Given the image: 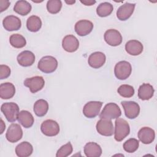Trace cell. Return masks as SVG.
<instances>
[{
    "mask_svg": "<svg viewBox=\"0 0 157 157\" xmlns=\"http://www.w3.org/2000/svg\"><path fill=\"white\" fill-rule=\"evenodd\" d=\"M139 142L136 139L131 138L123 144V149L128 153H134L139 148Z\"/></svg>",
    "mask_w": 157,
    "mask_h": 157,
    "instance_id": "4dcf8cb0",
    "label": "cell"
},
{
    "mask_svg": "<svg viewBox=\"0 0 157 157\" xmlns=\"http://www.w3.org/2000/svg\"><path fill=\"white\" fill-rule=\"evenodd\" d=\"M17 59L20 66L28 67L34 64L35 61V55L31 51L25 50L18 55Z\"/></svg>",
    "mask_w": 157,
    "mask_h": 157,
    "instance_id": "ac0fdd59",
    "label": "cell"
},
{
    "mask_svg": "<svg viewBox=\"0 0 157 157\" xmlns=\"http://www.w3.org/2000/svg\"><path fill=\"white\" fill-rule=\"evenodd\" d=\"M6 128V124H4L3 120L2 119H1V134H2L3 133V131Z\"/></svg>",
    "mask_w": 157,
    "mask_h": 157,
    "instance_id": "74e56055",
    "label": "cell"
},
{
    "mask_svg": "<svg viewBox=\"0 0 157 157\" xmlns=\"http://www.w3.org/2000/svg\"><path fill=\"white\" fill-rule=\"evenodd\" d=\"M33 151L32 145L28 142H22L15 148V153L19 157L29 156Z\"/></svg>",
    "mask_w": 157,
    "mask_h": 157,
    "instance_id": "d4e9b609",
    "label": "cell"
},
{
    "mask_svg": "<svg viewBox=\"0 0 157 157\" xmlns=\"http://www.w3.org/2000/svg\"><path fill=\"white\" fill-rule=\"evenodd\" d=\"M121 115V111L119 106L113 102L107 104L99 115L101 119L112 120L119 118Z\"/></svg>",
    "mask_w": 157,
    "mask_h": 157,
    "instance_id": "277c9868",
    "label": "cell"
},
{
    "mask_svg": "<svg viewBox=\"0 0 157 157\" xmlns=\"http://www.w3.org/2000/svg\"><path fill=\"white\" fill-rule=\"evenodd\" d=\"M42 21L36 15L30 16L26 21V27L31 32H37L41 28Z\"/></svg>",
    "mask_w": 157,
    "mask_h": 157,
    "instance_id": "83f0119b",
    "label": "cell"
},
{
    "mask_svg": "<svg viewBox=\"0 0 157 157\" xmlns=\"http://www.w3.org/2000/svg\"><path fill=\"white\" fill-rule=\"evenodd\" d=\"M131 72V65L126 61H121L117 63L115 66V75L119 80H126L130 76Z\"/></svg>",
    "mask_w": 157,
    "mask_h": 157,
    "instance_id": "5b68a950",
    "label": "cell"
},
{
    "mask_svg": "<svg viewBox=\"0 0 157 157\" xmlns=\"http://www.w3.org/2000/svg\"><path fill=\"white\" fill-rule=\"evenodd\" d=\"M154 88L152 85L149 83H143L138 90L139 98L143 101L150 99L154 94Z\"/></svg>",
    "mask_w": 157,
    "mask_h": 157,
    "instance_id": "603a6c76",
    "label": "cell"
},
{
    "mask_svg": "<svg viewBox=\"0 0 157 157\" xmlns=\"http://www.w3.org/2000/svg\"><path fill=\"white\" fill-rule=\"evenodd\" d=\"M45 85V80L41 76H34L31 78H27L24 81V85L29 88L32 93L41 90Z\"/></svg>",
    "mask_w": 157,
    "mask_h": 157,
    "instance_id": "52a82bcc",
    "label": "cell"
},
{
    "mask_svg": "<svg viewBox=\"0 0 157 157\" xmlns=\"http://www.w3.org/2000/svg\"><path fill=\"white\" fill-rule=\"evenodd\" d=\"M155 131L149 127L142 128L138 132V138L144 144H150L155 139Z\"/></svg>",
    "mask_w": 157,
    "mask_h": 157,
    "instance_id": "d6986e66",
    "label": "cell"
},
{
    "mask_svg": "<svg viewBox=\"0 0 157 157\" xmlns=\"http://www.w3.org/2000/svg\"><path fill=\"white\" fill-rule=\"evenodd\" d=\"M136 4L126 2L121 5L117 11V17L121 21L128 20L133 13Z\"/></svg>",
    "mask_w": 157,
    "mask_h": 157,
    "instance_id": "5bb4252c",
    "label": "cell"
},
{
    "mask_svg": "<svg viewBox=\"0 0 157 157\" xmlns=\"http://www.w3.org/2000/svg\"><path fill=\"white\" fill-rule=\"evenodd\" d=\"M118 93L123 98H131L134 94V89L132 86L129 85H121L117 90Z\"/></svg>",
    "mask_w": 157,
    "mask_h": 157,
    "instance_id": "d6a6232c",
    "label": "cell"
},
{
    "mask_svg": "<svg viewBox=\"0 0 157 157\" xmlns=\"http://www.w3.org/2000/svg\"><path fill=\"white\" fill-rule=\"evenodd\" d=\"M22 129L21 126L17 123H12L9 126L6 134L7 140L11 143L18 142L22 138Z\"/></svg>",
    "mask_w": 157,
    "mask_h": 157,
    "instance_id": "9c48e42d",
    "label": "cell"
},
{
    "mask_svg": "<svg viewBox=\"0 0 157 157\" xmlns=\"http://www.w3.org/2000/svg\"><path fill=\"white\" fill-rule=\"evenodd\" d=\"M65 2H66L67 4H74V3L75 2V1H65Z\"/></svg>",
    "mask_w": 157,
    "mask_h": 157,
    "instance_id": "f35d334b",
    "label": "cell"
},
{
    "mask_svg": "<svg viewBox=\"0 0 157 157\" xmlns=\"http://www.w3.org/2000/svg\"><path fill=\"white\" fill-rule=\"evenodd\" d=\"M10 44L17 48H20L25 47L26 44L25 38L20 34H13L10 36Z\"/></svg>",
    "mask_w": 157,
    "mask_h": 157,
    "instance_id": "f546056e",
    "label": "cell"
},
{
    "mask_svg": "<svg viewBox=\"0 0 157 157\" xmlns=\"http://www.w3.org/2000/svg\"><path fill=\"white\" fill-rule=\"evenodd\" d=\"M1 110L3 113L7 120L9 122H14L18 119L19 107L15 102H5L1 105Z\"/></svg>",
    "mask_w": 157,
    "mask_h": 157,
    "instance_id": "3957f363",
    "label": "cell"
},
{
    "mask_svg": "<svg viewBox=\"0 0 157 157\" xmlns=\"http://www.w3.org/2000/svg\"><path fill=\"white\" fill-rule=\"evenodd\" d=\"M73 150L72 145L70 142H67L65 145L61 146L57 151L56 157H66L70 155Z\"/></svg>",
    "mask_w": 157,
    "mask_h": 157,
    "instance_id": "836d02e7",
    "label": "cell"
},
{
    "mask_svg": "<svg viewBox=\"0 0 157 157\" xmlns=\"http://www.w3.org/2000/svg\"><path fill=\"white\" fill-rule=\"evenodd\" d=\"M143 49L142 44L137 40H130L125 44V50L130 55H139L143 52Z\"/></svg>",
    "mask_w": 157,
    "mask_h": 157,
    "instance_id": "ffe728a7",
    "label": "cell"
},
{
    "mask_svg": "<svg viewBox=\"0 0 157 157\" xmlns=\"http://www.w3.org/2000/svg\"><path fill=\"white\" fill-rule=\"evenodd\" d=\"M75 31L80 36H85L89 34L93 29V23L87 20L78 21L75 25Z\"/></svg>",
    "mask_w": 157,
    "mask_h": 157,
    "instance_id": "4fadbf2b",
    "label": "cell"
},
{
    "mask_svg": "<svg viewBox=\"0 0 157 157\" xmlns=\"http://www.w3.org/2000/svg\"><path fill=\"white\" fill-rule=\"evenodd\" d=\"M125 116L129 119H134L140 113V106L134 101H121Z\"/></svg>",
    "mask_w": 157,
    "mask_h": 157,
    "instance_id": "30bf717a",
    "label": "cell"
},
{
    "mask_svg": "<svg viewBox=\"0 0 157 157\" xmlns=\"http://www.w3.org/2000/svg\"><path fill=\"white\" fill-rule=\"evenodd\" d=\"M81 3L85 4V6H92L96 3L95 1H91V0H85V1H80Z\"/></svg>",
    "mask_w": 157,
    "mask_h": 157,
    "instance_id": "8d00e7d4",
    "label": "cell"
},
{
    "mask_svg": "<svg viewBox=\"0 0 157 157\" xmlns=\"http://www.w3.org/2000/svg\"><path fill=\"white\" fill-rule=\"evenodd\" d=\"M15 93V87L12 83L5 82L0 85V97L1 99H10L13 97Z\"/></svg>",
    "mask_w": 157,
    "mask_h": 157,
    "instance_id": "7402d4cb",
    "label": "cell"
},
{
    "mask_svg": "<svg viewBox=\"0 0 157 157\" xmlns=\"http://www.w3.org/2000/svg\"><path fill=\"white\" fill-rule=\"evenodd\" d=\"M31 5L26 1H18L13 7V10L19 15L25 16L28 15L31 10Z\"/></svg>",
    "mask_w": 157,
    "mask_h": 157,
    "instance_id": "484cf974",
    "label": "cell"
},
{
    "mask_svg": "<svg viewBox=\"0 0 157 157\" xmlns=\"http://www.w3.org/2000/svg\"><path fill=\"white\" fill-rule=\"evenodd\" d=\"M10 2L9 1H4V0H1L0 1V11L1 12H2L3 11L6 10L9 6H10Z\"/></svg>",
    "mask_w": 157,
    "mask_h": 157,
    "instance_id": "d590c367",
    "label": "cell"
},
{
    "mask_svg": "<svg viewBox=\"0 0 157 157\" xmlns=\"http://www.w3.org/2000/svg\"><path fill=\"white\" fill-rule=\"evenodd\" d=\"M105 42L110 46L116 47L120 45L122 42V36L120 33L114 29L107 30L104 35Z\"/></svg>",
    "mask_w": 157,
    "mask_h": 157,
    "instance_id": "7c38bea8",
    "label": "cell"
},
{
    "mask_svg": "<svg viewBox=\"0 0 157 157\" xmlns=\"http://www.w3.org/2000/svg\"><path fill=\"white\" fill-rule=\"evenodd\" d=\"M102 105V102L90 101L84 105L83 108V113L86 118H94L99 113Z\"/></svg>",
    "mask_w": 157,
    "mask_h": 157,
    "instance_id": "ba28073f",
    "label": "cell"
},
{
    "mask_svg": "<svg viewBox=\"0 0 157 157\" xmlns=\"http://www.w3.org/2000/svg\"><path fill=\"white\" fill-rule=\"evenodd\" d=\"M10 67L4 64H1L0 66V79L3 80L7 78L10 75Z\"/></svg>",
    "mask_w": 157,
    "mask_h": 157,
    "instance_id": "e575fe53",
    "label": "cell"
},
{
    "mask_svg": "<svg viewBox=\"0 0 157 157\" xmlns=\"http://www.w3.org/2000/svg\"><path fill=\"white\" fill-rule=\"evenodd\" d=\"M4 29L8 31H17L21 26L20 19L15 15H9L5 17L2 21Z\"/></svg>",
    "mask_w": 157,
    "mask_h": 157,
    "instance_id": "9a60e30c",
    "label": "cell"
},
{
    "mask_svg": "<svg viewBox=\"0 0 157 157\" xmlns=\"http://www.w3.org/2000/svg\"><path fill=\"white\" fill-rule=\"evenodd\" d=\"M40 130L45 136H55L59 132V126L55 120H46L42 123Z\"/></svg>",
    "mask_w": 157,
    "mask_h": 157,
    "instance_id": "8992f818",
    "label": "cell"
},
{
    "mask_svg": "<svg viewBox=\"0 0 157 157\" xmlns=\"http://www.w3.org/2000/svg\"><path fill=\"white\" fill-rule=\"evenodd\" d=\"M58 67L57 59L52 56L42 57L39 61L37 67L42 72L50 74L56 71Z\"/></svg>",
    "mask_w": 157,
    "mask_h": 157,
    "instance_id": "7a4b0ae2",
    "label": "cell"
},
{
    "mask_svg": "<svg viewBox=\"0 0 157 157\" xmlns=\"http://www.w3.org/2000/svg\"><path fill=\"white\" fill-rule=\"evenodd\" d=\"M84 153L87 157H99L102 154V148L97 143L90 142L85 144Z\"/></svg>",
    "mask_w": 157,
    "mask_h": 157,
    "instance_id": "44dd1931",
    "label": "cell"
},
{
    "mask_svg": "<svg viewBox=\"0 0 157 157\" xmlns=\"http://www.w3.org/2000/svg\"><path fill=\"white\" fill-rule=\"evenodd\" d=\"M114 138L117 142H121L130 132V128L128 123L123 118H118L115 121Z\"/></svg>",
    "mask_w": 157,
    "mask_h": 157,
    "instance_id": "6da1fadb",
    "label": "cell"
},
{
    "mask_svg": "<svg viewBox=\"0 0 157 157\" xmlns=\"http://www.w3.org/2000/svg\"><path fill=\"white\" fill-rule=\"evenodd\" d=\"M96 128L98 132L102 136H111L114 133V128L111 120H99L96 123Z\"/></svg>",
    "mask_w": 157,
    "mask_h": 157,
    "instance_id": "8fae6325",
    "label": "cell"
},
{
    "mask_svg": "<svg viewBox=\"0 0 157 157\" xmlns=\"http://www.w3.org/2000/svg\"><path fill=\"white\" fill-rule=\"evenodd\" d=\"M113 5L109 2H104L101 3L96 9V13L101 17H105L110 15L113 12Z\"/></svg>",
    "mask_w": 157,
    "mask_h": 157,
    "instance_id": "f1b7e54d",
    "label": "cell"
},
{
    "mask_svg": "<svg viewBox=\"0 0 157 157\" xmlns=\"http://www.w3.org/2000/svg\"><path fill=\"white\" fill-rule=\"evenodd\" d=\"M18 121L24 128H29L33 125L34 119L29 112L23 110L19 112Z\"/></svg>",
    "mask_w": 157,
    "mask_h": 157,
    "instance_id": "cb8c5ba5",
    "label": "cell"
},
{
    "mask_svg": "<svg viewBox=\"0 0 157 157\" xmlns=\"http://www.w3.org/2000/svg\"><path fill=\"white\" fill-rule=\"evenodd\" d=\"M48 110V104L45 100L40 99L35 102L33 110L37 117H44L47 113Z\"/></svg>",
    "mask_w": 157,
    "mask_h": 157,
    "instance_id": "4316f807",
    "label": "cell"
},
{
    "mask_svg": "<svg viewBox=\"0 0 157 157\" xmlns=\"http://www.w3.org/2000/svg\"><path fill=\"white\" fill-rule=\"evenodd\" d=\"M62 7V2L60 0H49L47 3L48 12L52 14L58 13Z\"/></svg>",
    "mask_w": 157,
    "mask_h": 157,
    "instance_id": "1f68e13d",
    "label": "cell"
},
{
    "mask_svg": "<svg viewBox=\"0 0 157 157\" xmlns=\"http://www.w3.org/2000/svg\"><path fill=\"white\" fill-rule=\"evenodd\" d=\"M106 56L104 53L96 52L89 56L88 63L91 67L94 69H99L104 64Z\"/></svg>",
    "mask_w": 157,
    "mask_h": 157,
    "instance_id": "2e32d148",
    "label": "cell"
},
{
    "mask_svg": "<svg viewBox=\"0 0 157 157\" xmlns=\"http://www.w3.org/2000/svg\"><path fill=\"white\" fill-rule=\"evenodd\" d=\"M79 47L78 40L73 35L66 36L62 40V47L69 53H72L77 50Z\"/></svg>",
    "mask_w": 157,
    "mask_h": 157,
    "instance_id": "e0dca14e",
    "label": "cell"
}]
</instances>
